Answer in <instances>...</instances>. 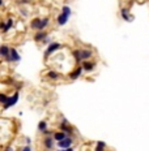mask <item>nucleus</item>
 <instances>
[{
  "instance_id": "obj_1",
  "label": "nucleus",
  "mask_w": 149,
  "mask_h": 151,
  "mask_svg": "<svg viewBox=\"0 0 149 151\" xmlns=\"http://www.w3.org/2000/svg\"><path fill=\"white\" fill-rule=\"evenodd\" d=\"M4 60H5L7 63H18L21 60V56H20V53H18V51H17L16 48L11 47L9 48V55L5 56Z\"/></svg>"
},
{
  "instance_id": "obj_2",
  "label": "nucleus",
  "mask_w": 149,
  "mask_h": 151,
  "mask_svg": "<svg viewBox=\"0 0 149 151\" xmlns=\"http://www.w3.org/2000/svg\"><path fill=\"white\" fill-rule=\"evenodd\" d=\"M60 48H62V43H59V42H51L50 44L47 46L46 51H45V60H47L54 52H56V51L60 50Z\"/></svg>"
},
{
  "instance_id": "obj_3",
  "label": "nucleus",
  "mask_w": 149,
  "mask_h": 151,
  "mask_svg": "<svg viewBox=\"0 0 149 151\" xmlns=\"http://www.w3.org/2000/svg\"><path fill=\"white\" fill-rule=\"evenodd\" d=\"M18 99H20V92H18V91H16V92L13 94V95H12V96H9V98H8V100H7L5 103L3 104V109L5 111V109H8V108H11V107H13L14 104H17Z\"/></svg>"
},
{
  "instance_id": "obj_4",
  "label": "nucleus",
  "mask_w": 149,
  "mask_h": 151,
  "mask_svg": "<svg viewBox=\"0 0 149 151\" xmlns=\"http://www.w3.org/2000/svg\"><path fill=\"white\" fill-rule=\"evenodd\" d=\"M72 145H73V138L71 137V135H68V137H65L64 140H62V141L58 142V147L62 148V150L68 148V147H72Z\"/></svg>"
},
{
  "instance_id": "obj_5",
  "label": "nucleus",
  "mask_w": 149,
  "mask_h": 151,
  "mask_svg": "<svg viewBox=\"0 0 149 151\" xmlns=\"http://www.w3.org/2000/svg\"><path fill=\"white\" fill-rule=\"evenodd\" d=\"M82 72H84V70H82V67H81V65H77V67L75 68V69H73L69 74H68V78L72 80V81H75V80H77V78H80V77H81Z\"/></svg>"
},
{
  "instance_id": "obj_6",
  "label": "nucleus",
  "mask_w": 149,
  "mask_h": 151,
  "mask_svg": "<svg viewBox=\"0 0 149 151\" xmlns=\"http://www.w3.org/2000/svg\"><path fill=\"white\" fill-rule=\"evenodd\" d=\"M54 145H55V140L52 138V135H46V137H43V146H45V150H47V151L52 150Z\"/></svg>"
},
{
  "instance_id": "obj_7",
  "label": "nucleus",
  "mask_w": 149,
  "mask_h": 151,
  "mask_svg": "<svg viewBox=\"0 0 149 151\" xmlns=\"http://www.w3.org/2000/svg\"><path fill=\"white\" fill-rule=\"evenodd\" d=\"M96 63H93V61H90V60H85V61H82L81 63V67H82V70L84 72H86V73H90V72H93V70L96 69Z\"/></svg>"
},
{
  "instance_id": "obj_8",
  "label": "nucleus",
  "mask_w": 149,
  "mask_h": 151,
  "mask_svg": "<svg viewBox=\"0 0 149 151\" xmlns=\"http://www.w3.org/2000/svg\"><path fill=\"white\" fill-rule=\"evenodd\" d=\"M59 130L64 131L65 134L71 135V137H72V134L75 133V128H73V126H71L69 123H68V124H62V123H60L59 124Z\"/></svg>"
},
{
  "instance_id": "obj_9",
  "label": "nucleus",
  "mask_w": 149,
  "mask_h": 151,
  "mask_svg": "<svg viewBox=\"0 0 149 151\" xmlns=\"http://www.w3.org/2000/svg\"><path fill=\"white\" fill-rule=\"evenodd\" d=\"M48 36V33L47 31H45V30H38L35 34H34V40L35 42H38V43H42V40L45 39V38H47Z\"/></svg>"
},
{
  "instance_id": "obj_10",
  "label": "nucleus",
  "mask_w": 149,
  "mask_h": 151,
  "mask_svg": "<svg viewBox=\"0 0 149 151\" xmlns=\"http://www.w3.org/2000/svg\"><path fill=\"white\" fill-rule=\"evenodd\" d=\"M93 57V51L90 48H81V60H90Z\"/></svg>"
},
{
  "instance_id": "obj_11",
  "label": "nucleus",
  "mask_w": 149,
  "mask_h": 151,
  "mask_svg": "<svg viewBox=\"0 0 149 151\" xmlns=\"http://www.w3.org/2000/svg\"><path fill=\"white\" fill-rule=\"evenodd\" d=\"M62 76H60L59 72H56V70H48L47 73H46V78L51 80V81H56V80H59Z\"/></svg>"
},
{
  "instance_id": "obj_12",
  "label": "nucleus",
  "mask_w": 149,
  "mask_h": 151,
  "mask_svg": "<svg viewBox=\"0 0 149 151\" xmlns=\"http://www.w3.org/2000/svg\"><path fill=\"white\" fill-rule=\"evenodd\" d=\"M68 20H69V17L68 16H65V14H63V13H59L56 17V24L59 26H64L65 24L68 22Z\"/></svg>"
},
{
  "instance_id": "obj_13",
  "label": "nucleus",
  "mask_w": 149,
  "mask_h": 151,
  "mask_svg": "<svg viewBox=\"0 0 149 151\" xmlns=\"http://www.w3.org/2000/svg\"><path fill=\"white\" fill-rule=\"evenodd\" d=\"M120 16H122V18H123L124 21H132L133 20V17L129 14V11H128V8H122L120 9Z\"/></svg>"
},
{
  "instance_id": "obj_14",
  "label": "nucleus",
  "mask_w": 149,
  "mask_h": 151,
  "mask_svg": "<svg viewBox=\"0 0 149 151\" xmlns=\"http://www.w3.org/2000/svg\"><path fill=\"white\" fill-rule=\"evenodd\" d=\"M65 137H68V135L65 134L64 131H62V130H58V131H54V133H52V138L56 141V142H59V141L64 140Z\"/></svg>"
},
{
  "instance_id": "obj_15",
  "label": "nucleus",
  "mask_w": 149,
  "mask_h": 151,
  "mask_svg": "<svg viewBox=\"0 0 149 151\" xmlns=\"http://www.w3.org/2000/svg\"><path fill=\"white\" fill-rule=\"evenodd\" d=\"M72 57L75 59V61H76L77 64L82 63V60H81V50H80V48H77V50H73L72 51Z\"/></svg>"
},
{
  "instance_id": "obj_16",
  "label": "nucleus",
  "mask_w": 149,
  "mask_h": 151,
  "mask_svg": "<svg viewBox=\"0 0 149 151\" xmlns=\"http://www.w3.org/2000/svg\"><path fill=\"white\" fill-rule=\"evenodd\" d=\"M9 46L8 44H0V57H5L9 55Z\"/></svg>"
},
{
  "instance_id": "obj_17",
  "label": "nucleus",
  "mask_w": 149,
  "mask_h": 151,
  "mask_svg": "<svg viewBox=\"0 0 149 151\" xmlns=\"http://www.w3.org/2000/svg\"><path fill=\"white\" fill-rule=\"evenodd\" d=\"M39 24H41V18H38V17L33 18V20L30 21V29L38 31V29H39Z\"/></svg>"
},
{
  "instance_id": "obj_18",
  "label": "nucleus",
  "mask_w": 149,
  "mask_h": 151,
  "mask_svg": "<svg viewBox=\"0 0 149 151\" xmlns=\"http://www.w3.org/2000/svg\"><path fill=\"white\" fill-rule=\"evenodd\" d=\"M48 25H50V18L48 17H43V18H41V24H39V29L38 30H45Z\"/></svg>"
},
{
  "instance_id": "obj_19",
  "label": "nucleus",
  "mask_w": 149,
  "mask_h": 151,
  "mask_svg": "<svg viewBox=\"0 0 149 151\" xmlns=\"http://www.w3.org/2000/svg\"><path fill=\"white\" fill-rule=\"evenodd\" d=\"M106 150V143L103 141H98L94 146V151H105Z\"/></svg>"
},
{
  "instance_id": "obj_20",
  "label": "nucleus",
  "mask_w": 149,
  "mask_h": 151,
  "mask_svg": "<svg viewBox=\"0 0 149 151\" xmlns=\"http://www.w3.org/2000/svg\"><path fill=\"white\" fill-rule=\"evenodd\" d=\"M12 28H13V20H12L11 17H9L8 20L5 21V26H4V29H3V33H7V31H9Z\"/></svg>"
},
{
  "instance_id": "obj_21",
  "label": "nucleus",
  "mask_w": 149,
  "mask_h": 151,
  "mask_svg": "<svg viewBox=\"0 0 149 151\" xmlns=\"http://www.w3.org/2000/svg\"><path fill=\"white\" fill-rule=\"evenodd\" d=\"M46 129H48V124L46 120H41L39 123H38V130L42 133V131H45Z\"/></svg>"
},
{
  "instance_id": "obj_22",
  "label": "nucleus",
  "mask_w": 149,
  "mask_h": 151,
  "mask_svg": "<svg viewBox=\"0 0 149 151\" xmlns=\"http://www.w3.org/2000/svg\"><path fill=\"white\" fill-rule=\"evenodd\" d=\"M62 13L65 14V16H68V17H71V14H72V9H71L68 5H64L62 8Z\"/></svg>"
},
{
  "instance_id": "obj_23",
  "label": "nucleus",
  "mask_w": 149,
  "mask_h": 151,
  "mask_svg": "<svg viewBox=\"0 0 149 151\" xmlns=\"http://www.w3.org/2000/svg\"><path fill=\"white\" fill-rule=\"evenodd\" d=\"M9 96L7 95V94H4V92H0V104H4L7 100H8Z\"/></svg>"
},
{
  "instance_id": "obj_24",
  "label": "nucleus",
  "mask_w": 149,
  "mask_h": 151,
  "mask_svg": "<svg viewBox=\"0 0 149 151\" xmlns=\"http://www.w3.org/2000/svg\"><path fill=\"white\" fill-rule=\"evenodd\" d=\"M52 133H54V131H52V130H50V129H46L45 131H42L43 137H46V135H52Z\"/></svg>"
},
{
  "instance_id": "obj_25",
  "label": "nucleus",
  "mask_w": 149,
  "mask_h": 151,
  "mask_svg": "<svg viewBox=\"0 0 149 151\" xmlns=\"http://www.w3.org/2000/svg\"><path fill=\"white\" fill-rule=\"evenodd\" d=\"M42 43H43V44H50V43H51V39H50V38H48V36H47V38H45V39H43L42 40Z\"/></svg>"
},
{
  "instance_id": "obj_26",
  "label": "nucleus",
  "mask_w": 149,
  "mask_h": 151,
  "mask_svg": "<svg viewBox=\"0 0 149 151\" xmlns=\"http://www.w3.org/2000/svg\"><path fill=\"white\" fill-rule=\"evenodd\" d=\"M21 151H31V147H30V145H26V146H24V147L21 148Z\"/></svg>"
},
{
  "instance_id": "obj_27",
  "label": "nucleus",
  "mask_w": 149,
  "mask_h": 151,
  "mask_svg": "<svg viewBox=\"0 0 149 151\" xmlns=\"http://www.w3.org/2000/svg\"><path fill=\"white\" fill-rule=\"evenodd\" d=\"M5 26V21H0V30H3Z\"/></svg>"
},
{
  "instance_id": "obj_28",
  "label": "nucleus",
  "mask_w": 149,
  "mask_h": 151,
  "mask_svg": "<svg viewBox=\"0 0 149 151\" xmlns=\"http://www.w3.org/2000/svg\"><path fill=\"white\" fill-rule=\"evenodd\" d=\"M26 1H30V0H17L18 4H26Z\"/></svg>"
},
{
  "instance_id": "obj_29",
  "label": "nucleus",
  "mask_w": 149,
  "mask_h": 151,
  "mask_svg": "<svg viewBox=\"0 0 149 151\" xmlns=\"http://www.w3.org/2000/svg\"><path fill=\"white\" fill-rule=\"evenodd\" d=\"M4 151H14V150H13V147L8 146V147H5V150H4Z\"/></svg>"
},
{
  "instance_id": "obj_30",
  "label": "nucleus",
  "mask_w": 149,
  "mask_h": 151,
  "mask_svg": "<svg viewBox=\"0 0 149 151\" xmlns=\"http://www.w3.org/2000/svg\"><path fill=\"white\" fill-rule=\"evenodd\" d=\"M25 141H26V145H30V143H31V140H30V138H25Z\"/></svg>"
},
{
  "instance_id": "obj_31",
  "label": "nucleus",
  "mask_w": 149,
  "mask_h": 151,
  "mask_svg": "<svg viewBox=\"0 0 149 151\" xmlns=\"http://www.w3.org/2000/svg\"><path fill=\"white\" fill-rule=\"evenodd\" d=\"M63 151H73V148L72 147H68V148H64Z\"/></svg>"
},
{
  "instance_id": "obj_32",
  "label": "nucleus",
  "mask_w": 149,
  "mask_h": 151,
  "mask_svg": "<svg viewBox=\"0 0 149 151\" xmlns=\"http://www.w3.org/2000/svg\"><path fill=\"white\" fill-rule=\"evenodd\" d=\"M3 4H4V1L3 0H0V7H3Z\"/></svg>"
},
{
  "instance_id": "obj_33",
  "label": "nucleus",
  "mask_w": 149,
  "mask_h": 151,
  "mask_svg": "<svg viewBox=\"0 0 149 151\" xmlns=\"http://www.w3.org/2000/svg\"><path fill=\"white\" fill-rule=\"evenodd\" d=\"M56 151H63V150H56Z\"/></svg>"
},
{
  "instance_id": "obj_34",
  "label": "nucleus",
  "mask_w": 149,
  "mask_h": 151,
  "mask_svg": "<svg viewBox=\"0 0 149 151\" xmlns=\"http://www.w3.org/2000/svg\"><path fill=\"white\" fill-rule=\"evenodd\" d=\"M0 44H1V43H0Z\"/></svg>"
}]
</instances>
